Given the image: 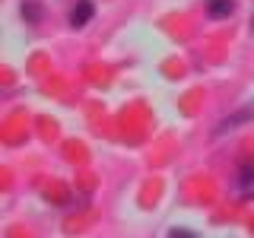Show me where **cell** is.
<instances>
[{
	"mask_svg": "<svg viewBox=\"0 0 254 238\" xmlns=\"http://www.w3.org/2000/svg\"><path fill=\"white\" fill-rule=\"evenodd\" d=\"M22 16H26L29 22H38V16H42V10H38V3H32V0H29V3H22Z\"/></svg>",
	"mask_w": 254,
	"mask_h": 238,
	"instance_id": "obj_4",
	"label": "cell"
},
{
	"mask_svg": "<svg viewBox=\"0 0 254 238\" xmlns=\"http://www.w3.org/2000/svg\"><path fill=\"white\" fill-rule=\"evenodd\" d=\"M238 175H242V178H238V184H242V187H254V165H242Z\"/></svg>",
	"mask_w": 254,
	"mask_h": 238,
	"instance_id": "obj_3",
	"label": "cell"
},
{
	"mask_svg": "<svg viewBox=\"0 0 254 238\" xmlns=\"http://www.w3.org/2000/svg\"><path fill=\"white\" fill-rule=\"evenodd\" d=\"M169 238H197L194 232H190V229H172V235Z\"/></svg>",
	"mask_w": 254,
	"mask_h": 238,
	"instance_id": "obj_5",
	"label": "cell"
},
{
	"mask_svg": "<svg viewBox=\"0 0 254 238\" xmlns=\"http://www.w3.org/2000/svg\"><path fill=\"white\" fill-rule=\"evenodd\" d=\"M235 10V0H206V13L216 16V19H222V16H229Z\"/></svg>",
	"mask_w": 254,
	"mask_h": 238,
	"instance_id": "obj_2",
	"label": "cell"
},
{
	"mask_svg": "<svg viewBox=\"0 0 254 238\" xmlns=\"http://www.w3.org/2000/svg\"><path fill=\"white\" fill-rule=\"evenodd\" d=\"M92 13H95V6H92V0H76V6L70 10V26H86V22L92 19Z\"/></svg>",
	"mask_w": 254,
	"mask_h": 238,
	"instance_id": "obj_1",
	"label": "cell"
}]
</instances>
